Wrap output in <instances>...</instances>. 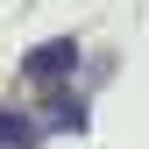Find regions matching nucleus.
<instances>
[{
	"instance_id": "obj_1",
	"label": "nucleus",
	"mask_w": 149,
	"mask_h": 149,
	"mask_svg": "<svg viewBox=\"0 0 149 149\" xmlns=\"http://www.w3.org/2000/svg\"><path fill=\"white\" fill-rule=\"evenodd\" d=\"M71 64H78V43H71V36H57V43H36L29 57H22V71H29L36 85H57Z\"/></svg>"
},
{
	"instance_id": "obj_2",
	"label": "nucleus",
	"mask_w": 149,
	"mask_h": 149,
	"mask_svg": "<svg viewBox=\"0 0 149 149\" xmlns=\"http://www.w3.org/2000/svg\"><path fill=\"white\" fill-rule=\"evenodd\" d=\"M7 142H29V121L22 114H0V149H7Z\"/></svg>"
}]
</instances>
